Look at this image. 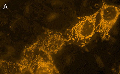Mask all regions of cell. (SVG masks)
<instances>
[{
	"instance_id": "obj_1",
	"label": "cell",
	"mask_w": 120,
	"mask_h": 74,
	"mask_svg": "<svg viewBox=\"0 0 120 74\" xmlns=\"http://www.w3.org/2000/svg\"><path fill=\"white\" fill-rule=\"evenodd\" d=\"M100 9L94 14L81 18V20L66 31L65 41L84 47L90 42L96 31V18Z\"/></svg>"
},
{
	"instance_id": "obj_2",
	"label": "cell",
	"mask_w": 120,
	"mask_h": 74,
	"mask_svg": "<svg viewBox=\"0 0 120 74\" xmlns=\"http://www.w3.org/2000/svg\"><path fill=\"white\" fill-rule=\"evenodd\" d=\"M120 14L119 7L103 3L100 9L99 23L96 27L97 33L102 35V41L108 40L110 38L109 32L116 23Z\"/></svg>"
}]
</instances>
